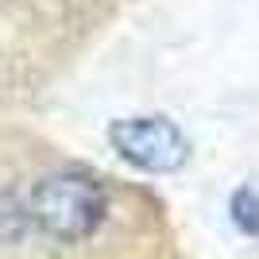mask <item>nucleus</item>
Masks as SVG:
<instances>
[{
  "label": "nucleus",
  "mask_w": 259,
  "mask_h": 259,
  "mask_svg": "<svg viewBox=\"0 0 259 259\" xmlns=\"http://www.w3.org/2000/svg\"><path fill=\"white\" fill-rule=\"evenodd\" d=\"M228 209H232V221H236L240 232L259 236V194L251 186H240L236 194H232V201H228Z\"/></svg>",
  "instance_id": "obj_3"
},
{
  "label": "nucleus",
  "mask_w": 259,
  "mask_h": 259,
  "mask_svg": "<svg viewBox=\"0 0 259 259\" xmlns=\"http://www.w3.org/2000/svg\"><path fill=\"white\" fill-rule=\"evenodd\" d=\"M108 143L124 162L151 174H170L186 166L190 159V140L186 132L166 116H124L108 124Z\"/></svg>",
  "instance_id": "obj_2"
},
{
  "label": "nucleus",
  "mask_w": 259,
  "mask_h": 259,
  "mask_svg": "<svg viewBox=\"0 0 259 259\" xmlns=\"http://www.w3.org/2000/svg\"><path fill=\"white\" fill-rule=\"evenodd\" d=\"M23 213H27V225H35L43 236L58 240V244H77L101 228L108 213V197L101 182L89 174L54 170L31 186Z\"/></svg>",
  "instance_id": "obj_1"
}]
</instances>
